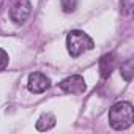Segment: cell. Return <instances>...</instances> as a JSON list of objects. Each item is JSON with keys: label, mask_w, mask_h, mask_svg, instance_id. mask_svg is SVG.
Here are the masks:
<instances>
[{"label": "cell", "mask_w": 134, "mask_h": 134, "mask_svg": "<svg viewBox=\"0 0 134 134\" xmlns=\"http://www.w3.org/2000/svg\"><path fill=\"white\" fill-rule=\"evenodd\" d=\"M8 62H10L8 54H7L3 49H0V71H3L7 66H8Z\"/></svg>", "instance_id": "11"}, {"label": "cell", "mask_w": 134, "mask_h": 134, "mask_svg": "<svg viewBox=\"0 0 134 134\" xmlns=\"http://www.w3.org/2000/svg\"><path fill=\"white\" fill-rule=\"evenodd\" d=\"M55 121H57L55 115L51 114V112H46V114H43V115L38 118V121H36V129H38V131H49V129H52V128L55 126Z\"/></svg>", "instance_id": "7"}, {"label": "cell", "mask_w": 134, "mask_h": 134, "mask_svg": "<svg viewBox=\"0 0 134 134\" xmlns=\"http://www.w3.org/2000/svg\"><path fill=\"white\" fill-rule=\"evenodd\" d=\"M134 10V0H121V14L129 16Z\"/></svg>", "instance_id": "10"}, {"label": "cell", "mask_w": 134, "mask_h": 134, "mask_svg": "<svg viewBox=\"0 0 134 134\" xmlns=\"http://www.w3.org/2000/svg\"><path fill=\"white\" fill-rule=\"evenodd\" d=\"M32 13V5L29 0H14L10 8V18L14 24H24Z\"/></svg>", "instance_id": "3"}, {"label": "cell", "mask_w": 134, "mask_h": 134, "mask_svg": "<svg viewBox=\"0 0 134 134\" xmlns=\"http://www.w3.org/2000/svg\"><path fill=\"white\" fill-rule=\"evenodd\" d=\"M63 13H73L77 8V0H60Z\"/></svg>", "instance_id": "9"}, {"label": "cell", "mask_w": 134, "mask_h": 134, "mask_svg": "<svg viewBox=\"0 0 134 134\" xmlns=\"http://www.w3.org/2000/svg\"><path fill=\"white\" fill-rule=\"evenodd\" d=\"M93 46V40L82 30H71L66 35V49L71 57H79L84 52L92 51Z\"/></svg>", "instance_id": "2"}, {"label": "cell", "mask_w": 134, "mask_h": 134, "mask_svg": "<svg viewBox=\"0 0 134 134\" xmlns=\"http://www.w3.org/2000/svg\"><path fill=\"white\" fill-rule=\"evenodd\" d=\"M51 87V79L43 74V73H32L29 76V82H27V88L32 93H43Z\"/></svg>", "instance_id": "5"}, {"label": "cell", "mask_w": 134, "mask_h": 134, "mask_svg": "<svg viewBox=\"0 0 134 134\" xmlns=\"http://www.w3.org/2000/svg\"><path fill=\"white\" fill-rule=\"evenodd\" d=\"M120 73H121V77L125 81H128V82L132 81V76H134V62H132V58H129L125 63H121Z\"/></svg>", "instance_id": "8"}, {"label": "cell", "mask_w": 134, "mask_h": 134, "mask_svg": "<svg viewBox=\"0 0 134 134\" xmlns=\"http://www.w3.org/2000/svg\"><path fill=\"white\" fill-rule=\"evenodd\" d=\"M60 88L66 93H71V95H79V93H84L87 90V85H85V81L82 76L79 74H73L70 77L63 79L60 84Z\"/></svg>", "instance_id": "4"}, {"label": "cell", "mask_w": 134, "mask_h": 134, "mask_svg": "<svg viewBox=\"0 0 134 134\" xmlns=\"http://www.w3.org/2000/svg\"><path fill=\"white\" fill-rule=\"evenodd\" d=\"M132 121H134V109L131 103L120 101L109 109V123L114 129L117 131L126 129L132 125Z\"/></svg>", "instance_id": "1"}, {"label": "cell", "mask_w": 134, "mask_h": 134, "mask_svg": "<svg viewBox=\"0 0 134 134\" xmlns=\"http://www.w3.org/2000/svg\"><path fill=\"white\" fill-rule=\"evenodd\" d=\"M114 68H115V58L112 54H106L99 58V71H101L103 79H107L112 74Z\"/></svg>", "instance_id": "6"}]
</instances>
